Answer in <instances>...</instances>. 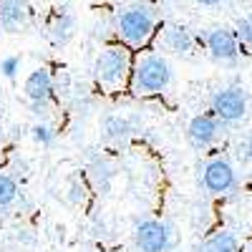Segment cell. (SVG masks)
<instances>
[{
	"label": "cell",
	"instance_id": "6",
	"mask_svg": "<svg viewBox=\"0 0 252 252\" xmlns=\"http://www.w3.org/2000/svg\"><path fill=\"white\" fill-rule=\"evenodd\" d=\"M222 129H224V121L217 119L212 111L209 114H197L192 121L187 124V139H189V144H192L194 149L202 152V149H209V146L220 139Z\"/></svg>",
	"mask_w": 252,
	"mask_h": 252
},
{
	"label": "cell",
	"instance_id": "1",
	"mask_svg": "<svg viewBox=\"0 0 252 252\" xmlns=\"http://www.w3.org/2000/svg\"><path fill=\"white\" fill-rule=\"evenodd\" d=\"M131 71H134V58H131L129 46H124V43L106 46L96 56V63H94L96 83L109 94L121 91L131 81Z\"/></svg>",
	"mask_w": 252,
	"mask_h": 252
},
{
	"label": "cell",
	"instance_id": "21",
	"mask_svg": "<svg viewBox=\"0 0 252 252\" xmlns=\"http://www.w3.org/2000/svg\"><path fill=\"white\" fill-rule=\"evenodd\" d=\"M245 152H247V159L252 161V134L247 136V141H245Z\"/></svg>",
	"mask_w": 252,
	"mask_h": 252
},
{
	"label": "cell",
	"instance_id": "22",
	"mask_svg": "<svg viewBox=\"0 0 252 252\" xmlns=\"http://www.w3.org/2000/svg\"><path fill=\"white\" fill-rule=\"evenodd\" d=\"M242 252H252V242H250V245H245V247H242Z\"/></svg>",
	"mask_w": 252,
	"mask_h": 252
},
{
	"label": "cell",
	"instance_id": "19",
	"mask_svg": "<svg viewBox=\"0 0 252 252\" xmlns=\"http://www.w3.org/2000/svg\"><path fill=\"white\" fill-rule=\"evenodd\" d=\"M71 192H73V194H71V202H76V204H78V202H83V187H81L78 182H73V184H71Z\"/></svg>",
	"mask_w": 252,
	"mask_h": 252
},
{
	"label": "cell",
	"instance_id": "2",
	"mask_svg": "<svg viewBox=\"0 0 252 252\" xmlns=\"http://www.w3.org/2000/svg\"><path fill=\"white\" fill-rule=\"evenodd\" d=\"M169 83H172V66L164 56L146 53L134 61V71H131V81H129V89L134 96H141V98L157 96V94L166 91Z\"/></svg>",
	"mask_w": 252,
	"mask_h": 252
},
{
	"label": "cell",
	"instance_id": "13",
	"mask_svg": "<svg viewBox=\"0 0 252 252\" xmlns=\"http://www.w3.org/2000/svg\"><path fill=\"white\" fill-rule=\"evenodd\" d=\"M73 33H76V18L71 15V13H56V18H53V23H51V38L56 40V43H68V40L73 38Z\"/></svg>",
	"mask_w": 252,
	"mask_h": 252
},
{
	"label": "cell",
	"instance_id": "5",
	"mask_svg": "<svg viewBox=\"0 0 252 252\" xmlns=\"http://www.w3.org/2000/svg\"><path fill=\"white\" fill-rule=\"evenodd\" d=\"M134 245L139 252H166L172 247V232L164 222L144 220L134 229Z\"/></svg>",
	"mask_w": 252,
	"mask_h": 252
},
{
	"label": "cell",
	"instance_id": "12",
	"mask_svg": "<svg viewBox=\"0 0 252 252\" xmlns=\"http://www.w3.org/2000/svg\"><path fill=\"white\" fill-rule=\"evenodd\" d=\"M197 252H242V250L232 232H215L199 242Z\"/></svg>",
	"mask_w": 252,
	"mask_h": 252
},
{
	"label": "cell",
	"instance_id": "8",
	"mask_svg": "<svg viewBox=\"0 0 252 252\" xmlns=\"http://www.w3.org/2000/svg\"><path fill=\"white\" fill-rule=\"evenodd\" d=\"M202 182H204V189L212 194H227L232 192L235 184H237V177H235V169L227 159H212L207 161L204 166V174H202Z\"/></svg>",
	"mask_w": 252,
	"mask_h": 252
},
{
	"label": "cell",
	"instance_id": "16",
	"mask_svg": "<svg viewBox=\"0 0 252 252\" xmlns=\"http://www.w3.org/2000/svg\"><path fill=\"white\" fill-rule=\"evenodd\" d=\"M31 134H33V141L40 144V146H51L53 139H56V131L51 129L48 124H35L33 129H31Z\"/></svg>",
	"mask_w": 252,
	"mask_h": 252
},
{
	"label": "cell",
	"instance_id": "10",
	"mask_svg": "<svg viewBox=\"0 0 252 252\" xmlns=\"http://www.w3.org/2000/svg\"><path fill=\"white\" fill-rule=\"evenodd\" d=\"M23 91H26V96H28L31 103H48L53 98V91H56V83H53L51 71L48 68L31 71V76L23 83Z\"/></svg>",
	"mask_w": 252,
	"mask_h": 252
},
{
	"label": "cell",
	"instance_id": "3",
	"mask_svg": "<svg viewBox=\"0 0 252 252\" xmlns=\"http://www.w3.org/2000/svg\"><path fill=\"white\" fill-rule=\"evenodd\" d=\"M157 33V15L146 5H129L116 15V35L124 46L144 48Z\"/></svg>",
	"mask_w": 252,
	"mask_h": 252
},
{
	"label": "cell",
	"instance_id": "4",
	"mask_svg": "<svg viewBox=\"0 0 252 252\" xmlns=\"http://www.w3.org/2000/svg\"><path fill=\"white\" fill-rule=\"evenodd\" d=\"M247 94L237 86L220 89L212 96V114L222 119L224 124H237L247 116Z\"/></svg>",
	"mask_w": 252,
	"mask_h": 252
},
{
	"label": "cell",
	"instance_id": "9",
	"mask_svg": "<svg viewBox=\"0 0 252 252\" xmlns=\"http://www.w3.org/2000/svg\"><path fill=\"white\" fill-rule=\"evenodd\" d=\"M31 20L28 0H0V28L5 33H18Z\"/></svg>",
	"mask_w": 252,
	"mask_h": 252
},
{
	"label": "cell",
	"instance_id": "14",
	"mask_svg": "<svg viewBox=\"0 0 252 252\" xmlns=\"http://www.w3.org/2000/svg\"><path fill=\"white\" fill-rule=\"evenodd\" d=\"M131 134V124L124 116H106L103 119V136L109 141H124Z\"/></svg>",
	"mask_w": 252,
	"mask_h": 252
},
{
	"label": "cell",
	"instance_id": "15",
	"mask_svg": "<svg viewBox=\"0 0 252 252\" xmlns=\"http://www.w3.org/2000/svg\"><path fill=\"white\" fill-rule=\"evenodd\" d=\"M18 199V182L10 174H0V209L10 207Z\"/></svg>",
	"mask_w": 252,
	"mask_h": 252
},
{
	"label": "cell",
	"instance_id": "11",
	"mask_svg": "<svg viewBox=\"0 0 252 252\" xmlns=\"http://www.w3.org/2000/svg\"><path fill=\"white\" fill-rule=\"evenodd\" d=\"M164 46L179 56H189L194 51V35L184 26H166L164 28Z\"/></svg>",
	"mask_w": 252,
	"mask_h": 252
},
{
	"label": "cell",
	"instance_id": "17",
	"mask_svg": "<svg viewBox=\"0 0 252 252\" xmlns=\"http://www.w3.org/2000/svg\"><path fill=\"white\" fill-rule=\"evenodd\" d=\"M237 35H240V40H242L245 46L252 48V13L245 15V18H240V23H237Z\"/></svg>",
	"mask_w": 252,
	"mask_h": 252
},
{
	"label": "cell",
	"instance_id": "18",
	"mask_svg": "<svg viewBox=\"0 0 252 252\" xmlns=\"http://www.w3.org/2000/svg\"><path fill=\"white\" fill-rule=\"evenodd\" d=\"M18 71H20V58L8 56V58L0 61V73H3L5 78H15V73H18Z\"/></svg>",
	"mask_w": 252,
	"mask_h": 252
},
{
	"label": "cell",
	"instance_id": "7",
	"mask_svg": "<svg viewBox=\"0 0 252 252\" xmlns=\"http://www.w3.org/2000/svg\"><path fill=\"white\" fill-rule=\"evenodd\" d=\"M204 43H207L209 56L220 63H235L240 58V35H237V31L227 28V26L212 28L207 33Z\"/></svg>",
	"mask_w": 252,
	"mask_h": 252
},
{
	"label": "cell",
	"instance_id": "20",
	"mask_svg": "<svg viewBox=\"0 0 252 252\" xmlns=\"http://www.w3.org/2000/svg\"><path fill=\"white\" fill-rule=\"evenodd\" d=\"M194 3L204 8H217V5H224V0H194Z\"/></svg>",
	"mask_w": 252,
	"mask_h": 252
}]
</instances>
